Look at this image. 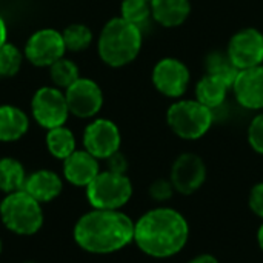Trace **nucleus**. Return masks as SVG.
<instances>
[{
  "mask_svg": "<svg viewBox=\"0 0 263 263\" xmlns=\"http://www.w3.org/2000/svg\"><path fill=\"white\" fill-rule=\"evenodd\" d=\"M26 171L23 165L12 157L0 159V190L6 194L22 191L26 182Z\"/></svg>",
  "mask_w": 263,
  "mask_h": 263,
  "instance_id": "nucleus-20",
  "label": "nucleus"
},
{
  "mask_svg": "<svg viewBox=\"0 0 263 263\" xmlns=\"http://www.w3.org/2000/svg\"><path fill=\"white\" fill-rule=\"evenodd\" d=\"M69 114L79 119L94 117L103 106V92L100 86L85 77H79L71 86L65 89Z\"/></svg>",
  "mask_w": 263,
  "mask_h": 263,
  "instance_id": "nucleus-9",
  "label": "nucleus"
},
{
  "mask_svg": "<svg viewBox=\"0 0 263 263\" xmlns=\"http://www.w3.org/2000/svg\"><path fill=\"white\" fill-rule=\"evenodd\" d=\"M46 148L52 157L65 160L68 156H71L76 151V137H74L72 131L69 128H66L65 125L48 129Z\"/></svg>",
  "mask_w": 263,
  "mask_h": 263,
  "instance_id": "nucleus-21",
  "label": "nucleus"
},
{
  "mask_svg": "<svg viewBox=\"0 0 263 263\" xmlns=\"http://www.w3.org/2000/svg\"><path fill=\"white\" fill-rule=\"evenodd\" d=\"M76 243L92 254H111L134 242V222L119 210H92L74 227Z\"/></svg>",
  "mask_w": 263,
  "mask_h": 263,
  "instance_id": "nucleus-2",
  "label": "nucleus"
},
{
  "mask_svg": "<svg viewBox=\"0 0 263 263\" xmlns=\"http://www.w3.org/2000/svg\"><path fill=\"white\" fill-rule=\"evenodd\" d=\"M190 236L186 219L173 208H156L134 223V242L146 254L166 259L183 250Z\"/></svg>",
  "mask_w": 263,
  "mask_h": 263,
  "instance_id": "nucleus-1",
  "label": "nucleus"
},
{
  "mask_svg": "<svg viewBox=\"0 0 263 263\" xmlns=\"http://www.w3.org/2000/svg\"><path fill=\"white\" fill-rule=\"evenodd\" d=\"M188 263H219L217 259L211 254H200L197 257H194L193 260H190Z\"/></svg>",
  "mask_w": 263,
  "mask_h": 263,
  "instance_id": "nucleus-31",
  "label": "nucleus"
},
{
  "mask_svg": "<svg viewBox=\"0 0 263 263\" xmlns=\"http://www.w3.org/2000/svg\"><path fill=\"white\" fill-rule=\"evenodd\" d=\"M230 88L231 86L222 79L206 74L199 80L196 86V100L213 111L220 105H223Z\"/></svg>",
  "mask_w": 263,
  "mask_h": 263,
  "instance_id": "nucleus-19",
  "label": "nucleus"
},
{
  "mask_svg": "<svg viewBox=\"0 0 263 263\" xmlns=\"http://www.w3.org/2000/svg\"><path fill=\"white\" fill-rule=\"evenodd\" d=\"M173 133L185 140L200 139L213 125V111L197 100H179L166 112Z\"/></svg>",
  "mask_w": 263,
  "mask_h": 263,
  "instance_id": "nucleus-5",
  "label": "nucleus"
},
{
  "mask_svg": "<svg viewBox=\"0 0 263 263\" xmlns=\"http://www.w3.org/2000/svg\"><path fill=\"white\" fill-rule=\"evenodd\" d=\"M153 83L166 97H180L190 83V69L177 59L166 57L157 62L153 69Z\"/></svg>",
  "mask_w": 263,
  "mask_h": 263,
  "instance_id": "nucleus-13",
  "label": "nucleus"
},
{
  "mask_svg": "<svg viewBox=\"0 0 263 263\" xmlns=\"http://www.w3.org/2000/svg\"><path fill=\"white\" fill-rule=\"evenodd\" d=\"M250 208L263 219V183H257L250 193Z\"/></svg>",
  "mask_w": 263,
  "mask_h": 263,
  "instance_id": "nucleus-29",
  "label": "nucleus"
},
{
  "mask_svg": "<svg viewBox=\"0 0 263 263\" xmlns=\"http://www.w3.org/2000/svg\"><path fill=\"white\" fill-rule=\"evenodd\" d=\"M23 190L40 203L57 199L63 190L60 176L51 170H39L26 177Z\"/></svg>",
  "mask_w": 263,
  "mask_h": 263,
  "instance_id": "nucleus-16",
  "label": "nucleus"
},
{
  "mask_svg": "<svg viewBox=\"0 0 263 263\" xmlns=\"http://www.w3.org/2000/svg\"><path fill=\"white\" fill-rule=\"evenodd\" d=\"M257 242H259V247L263 251V225L259 228V233H257Z\"/></svg>",
  "mask_w": 263,
  "mask_h": 263,
  "instance_id": "nucleus-33",
  "label": "nucleus"
},
{
  "mask_svg": "<svg viewBox=\"0 0 263 263\" xmlns=\"http://www.w3.org/2000/svg\"><path fill=\"white\" fill-rule=\"evenodd\" d=\"M120 131L117 125L108 119L92 120L83 133V146L96 159H108L120 148Z\"/></svg>",
  "mask_w": 263,
  "mask_h": 263,
  "instance_id": "nucleus-10",
  "label": "nucleus"
},
{
  "mask_svg": "<svg viewBox=\"0 0 263 263\" xmlns=\"http://www.w3.org/2000/svg\"><path fill=\"white\" fill-rule=\"evenodd\" d=\"M66 52L63 35L52 28H43L31 34L23 48L25 59L39 68H49Z\"/></svg>",
  "mask_w": 263,
  "mask_h": 263,
  "instance_id": "nucleus-8",
  "label": "nucleus"
},
{
  "mask_svg": "<svg viewBox=\"0 0 263 263\" xmlns=\"http://www.w3.org/2000/svg\"><path fill=\"white\" fill-rule=\"evenodd\" d=\"M23 52L12 43H5L0 46V80L14 77L23 63Z\"/></svg>",
  "mask_w": 263,
  "mask_h": 263,
  "instance_id": "nucleus-26",
  "label": "nucleus"
},
{
  "mask_svg": "<svg viewBox=\"0 0 263 263\" xmlns=\"http://www.w3.org/2000/svg\"><path fill=\"white\" fill-rule=\"evenodd\" d=\"M122 18L126 22L142 28L148 23L149 17L153 15L151 11V0H122Z\"/></svg>",
  "mask_w": 263,
  "mask_h": 263,
  "instance_id": "nucleus-25",
  "label": "nucleus"
},
{
  "mask_svg": "<svg viewBox=\"0 0 263 263\" xmlns=\"http://www.w3.org/2000/svg\"><path fill=\"white\" fill-rule=\"evenodd\" d=\"M0 219L11 233L32 236L43 227V210L40 202L22 190L6 194L2 200Z\"/></svg>",
  "mask_w": 263,
  "mask_h": 263,
  "instance_id": "nucleus-4",
  "label": "nucleus"
},
{
  "mask_svg": "<svg viewBox=\"0 0 263 263\" xmlns=\"http://www.w3.org/2000/svg\"><path fill=\"white\" fill-rule=\"evenodd\" d=\"M29 128V119L25 111L14 105H0V142H15L22 139Z\"/></svg>",
  "mask_w": 263,
  "mask_h": 263,
  "instance_id": "nucleus-18",
  "label": "nucleus"
},
{
  "mask_svg": "<svg viewBox=\"0 0 263 263\" xmlns=\"http://www.w3.org/2000/svg\"><path fill=\"white\" fill-rule=\"evenodd\" d=\"M0 254H2V239H0Z\"/></svg>",
  "mask_w": 263,
  "mask_h": 263,
  "instance_id": "nucleus-34",
  "label": "nucleus"
},
{
  "mask_svg": "<svg viewBox=\"0 0 263 263\" xmlns=\"http://www.w3.org/2000/svg\"><path fill=\"white\" fill-rule=\"evenodd\" d=\"M227 54L239 71L262 65L263 34L256 28H247L236 32L228 43Z\"/></svg>",
  "mask_w": 263,
  "mask_h": 263,
  "instance_id": "nucleus-11",
  "label": "nucleus"
},
{
  "mask_svg": "<svg viewBox=\"0 0 263 263\" xmlns=\"http://www.w3.org/2000/svg\"><path fill=\"white\" fill-rule=\"evenodd\" d=\"M26 263H34V262H26Z\"/></svg>",
  "mask_w": 263,
  "mask_h": 263,
  "instance_id": "nucleus-35",
  "label": "nucleus"
},
{
  "mask_svg": "<svg viewBox=\"0 0 263 263\" xmlns=\"http://www.w3.org/2000/svg\"><path fill=\"white\" fill-rule=\"evenodd\" d=\"M233 91L237 102L248 109H263V66L240 69Z\"/></svg>",
  "mask_w": 263,
  "mask_h": 263,
  "instance_id": "nucleus-14",
  "label": "nucleus"
},
{
  "mask_svg": "<svg viewBox=\"0 0 263 263\" xmlns=\"http://www.w3.org/2000/svg\"><path fill=\"white\" fill-rule=\"evenodd\" d=\"M31 112L34 120L45 129L63 126L69 117L65 91L55 86L39 88L31 100Z\"/></svg>",
  "mask_w": 263,
  "mask_h": 263,
  "instance_id": "nucleus-7",
  "label": "nucleus"
},
{
  "mask_svg": "<svg viewBox=\"0 0 263 263\" xmlns=\"http://www.w3.org/2000/svg\"><path fill=\"white\" fill-rule=\"evenodd\" d=\"M49 77L55 88L65 91L80 77V71L72 60L62 57L49 66Z\"/></svg>",
  "mask_w": 263,
  "mask_h": 263,
  "instance_id": "nucleus-23",
  "label": "nucleus"
},
{
  "mask_svg": "<svg viewBox=\"0 0 263 263\" xmlns=\"http://www.w3.org/2000/svg\"><path fill=\"white\" fill-rule=\"evenodd\" d=\"M174 186L171 183V180H165V179H159L156 180L151 186H149V194L154 200L157 202H165L170 200L173 193H174Z\"/></svg>",
  "mask_w": 263,
  "mask_h": 263,
  "instance_id": "nucleus-28",
  "label": "nucleus"
},
{
  "mask_svg": "<svg viewBox=\"0 0 263 263\" xmlns=\"http://www.w3.org/2000/svg\"><path fill=\"white\" fill-rule=\"evenodd\" d=\"M248 142L256 153L263 154V112L253 119L248 128Z\"/></svg>",
  "mask_w": 263,
  "mask_h": 263,
  "instance_id": "nucleus-27",
  "label": "nucleus"
},
{
  "mask_svg": "<svg viewBox=\"0 0 263 263\" xmlns=\"http://www.w3.org/2000/svg\"><path fill=\"white\" fill-rule=\"evenodd\" d=\"M206 74L222 79L233 88V83L239 74V69L231 62V59L227 52L213 51L206 57Z\"/></svg>",
  "mask_w": 263,
  "mask_h": 263,
  "instance_id": "nucleus-22",
  "label": "nucleus"
},
{
  "mask_svg": "<svg viewBox=\"0 0 263 263\" xmlns=\"http://www.w3.org/2000/svg\"><path fill=\"white\" fill-rule=\"evenodd\" d=\"M142 49V29L122 17L111 18L99 35L97 51L103 63L120 68L131 63Z\"/></svg>",
  "mask_w": 263,
  "mask_h": 263,
  "instance_id": "nucleus-3",
  "label": "nucleus"
},
{
  "mask_svg": "<svg viewBox=\"0 0 263 263\" xmlns=\"http://www.w3.org/2000/svg\"><path fill=\"white\" fill-rule=\"evenodd\" d=\"M6 35H8V31H6V23H5L3 17L0 15V46L6 43Z\"/></svg>",
  "mask_w": 263,
  "mask_h": 263,
  "instance_id": "nucleus-32",
  "label": "nucleus"
},
{
  "mask_svg": "<svg viewBox=\"0 0 263 263\" xmlns=\"http://www.w3.org/2000/svg\"><path fill=\"white\" fill-rule=\"evenodd\" d=\"M133 196V185L126 174L112 171L99 173L86 186V197L96 210H120Z\"/></svg>",
  "mask_w": 263,
  "mask_h": 263,
  "instance_id": "nucleus-6",
  "label": "nucleus"
},
{
  "mask_svg": "<svg viewBox=\"0 0 263 263\" xmlns=\"http://www.w3.org/2000/svg\"><path fill=\"white\" fill-rule=\"evenodd\" d=\"M151 11L159 25L176 28L190 17L191 3L190 0H151Z\"/></svg>",
  "mask_w": 263,
  "mask_h": 263,
  "instance_id": "nucleus-17",
  "label": "nucleus"
},
{
  "mask_svg": "<svg viewBox=\"0 0 263 263\" xmlns=\"http://www.w3.org/2000/svg\"><path fill=\"white\" fill-rule=\"evenodd\" d=\"M100 173L99 159L86 149H76L63 160V176L74 186H88Z\"/></svg>",
  "mask_w": 263,
  "mask_h": 263,
  "instance_id": "nucleus-15",
  "label": "nucleus"
},
{
  "mask_svg": "<svg viewBox=\"0 0 263 263\" xmlns=\"http://www.w3.org/2000/svg\"><path fill=\"white\" fill-rule=\"evenodd\" d=\"M66 51L82 52L92 43V31L82 23H72L66 26L62 32Z\"/></svg>",
  "mask_w": 263,
  "mask_h": 263,
  "instance_id": "nucleus-24",
  "label": "nucleus"
},
{
  "mask_svg": "<svg viewBox=\"0 0 263 263\" xmlns=\"http://www.w3.org/2000/svg\"><path fill=\"white\" fill-rule=\"evenodd\" d=\"M108 160V170L112 171V173H119V174H125L126 173V168H128V162L125 159V156L117 151L114 153L111 157L106 159Z\"/></svg>",
  "mask_w": 263,
  "mask_h": 263,
  "instance_id": "nucleus-30",
  "label": "nucleus"
},
{
  "mask_svg": "<svg viewBox=\"0 0 263 263\" xmlns=\"http://www.w3.org/2000/svg\"><path fill=\"white\" fill-rule=\"evenodd\" d=\"M206 179V166L197 154L185 153L176 159L171 168V183L183 196L196 193Z\"/></svg>",
  "mask_w": 263,
  "mask_h": 263,
  "instance_id": "nucleus-12",
  "label": "nucleus"
}]
</instances>
